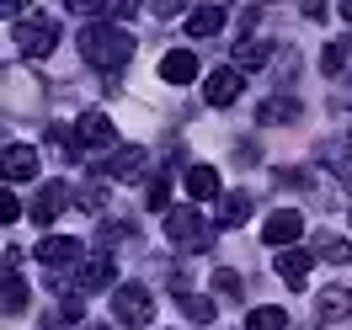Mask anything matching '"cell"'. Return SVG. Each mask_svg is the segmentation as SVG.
Returning a JSON list of instances; mask_svg holds the SVG:
<instances>
[{"label":"cell","mask_w":352,"mask_h":330,"mask_svg":"<svg viewBox=\"0 0 352 330\" xmlns=\"http://www.w3.org/2000/svg\"><path fill=\"white\" fill-rule=\"evenodd\" d=\"M267 59H272V43H267V38H251V43H241L235 48V69H256V64H267Z\"/></svg>","instance_id":"obj_19"},{"label":"cell","mask_w":352,"mask_h":330,"mask_svg":"<svg viewBox=\"0 0 352 330\" xmlns=\"http://www.w3.org/2000/svg\"><path fill=\"white\" fill-rule=\"evenodd\" d=\"M315 320L320 325H336V320H352V287H326L320 298H315Z\"/></svg>","instance_id":"obj_13"},{"label":"cell","mask_w":352,"mask_h":330,"mask_svg":"<svg viewBox=\"0 0 352 330\" xmlns=\"http://www.w3.org/2000/svg\"><path fill=\"white\" fill-rule=\"evenodd\" d=\"M315 256H326L331 266H347V261H352V240H326V235H320Z\"/></svg>","instance_id":"obj_25"},{"label":"cell","mask_w":352,"mask_h":330,"mask_svg":"<svg viewBox=\"0 0 352 330\" xmlns=\"http://www.w3.org/2000/svg\"><path fill=\"white\" fill-rule=\"evenodd\" d=\"M320 69H326V75H352V38H336V43H326V54H320Z\"/></svg>","instance_id":"obj_18"},{"label":"cell","mask_w":352,"mask_h":330,"mask_svg":"<svg viewBox=\"0 0 352 330\" xmlns=\"http://www.w3.org/2000/svg\"><path fill=\"white\" fill-rule=\"evenodd\" d=\"M245 330H288V314L283 309H251V314H245Z\"/></svg>","instance_id":"obj_21"},{"label":"cell","mask_w":352,"mask_h":330,"mask_svg":"<svg viewBox=\"0 0 352 330\" xmlns=\"http://www.w3.org/2000/svg\"><path fill=\"white\" fill-rule=\"evenodd\" d=\"M150 165V154L139 150V144H123V150H112L102 165H96V176H107V181H139V171Z\"/></svg>","instance_id":"obj_4"},{"label":"cell","mask_w":352,"mask_h":330,"mask_svg":"<svg viewBox=\"0 0 352 330\" xmlns=\"http://www.w3.org/2000/svg\"><path fill=\"white\" fill-rule=\"evenodd\" d=\"M299 235H305V213H294V208H278V213L262 224V240L267 245H283V250L299 240Z\"/></svg>","instance_id":"obj_11"},{"label":"cell","mask_w":352,"mask_h":330,"mask_svg":"<svg viewBox=\"0 0 352 330\" xmlns=\"http://www.w3.org/2000/svg\"><path fill=\"white\" fill-rule=\"evenodd\" d=\"M0 219H6V224H16V219H22V202L11 198V192H6V198H0Z\"/></svg>","instance_id":"obj_28"},{"label":"cell","mask_w":352,"mask_h":330,"mask_svg":"<svg viewBox=\"0 0 352 330\" xmlns=\"http://www.w3.org/2000/svg\"><path fill=\"white\" fill-rule=\"evenodd\" d=\"M166 235H171L176 245H208L214 240L198 208H171V213H166Z\"/></svg>","instance_id":"obj_5"},{"label":"cell","mask_w":352,"mask_h":330,"mask_svg":"<svg viewBox=\"0 0 352 330\" xmlns=\"http://www.w3.org/2000/svg\"><path fill=\"white\" fill-rule=\"evenodd\" d=\"M278 277H283L288 287H305V277H309V266H315V250H278Z\"/></svg>","instance_id":"obj_14"},{"label":"cell","mask_w":352,"mask_h":330,"mask_svg":"<svg viewBox=\"0 0 352 330\" xmlns=\"http://www.w3.org/2000/svg\"><path fill=\"white\" fill-rule=\"evenodd\" d=\"M336 11H342V22H352V0H342V5H336Z\"/></svg>","instance_id":"obj_31"},{"label":"cell","mask_w":352,"mask_h":330,"mask_svg":"<svg viewBox=\"0 0 352 330\" xmlns=\"http://www.w3.org/2000/svg\"><path fill=\"white\" fill-rule=\"evenodd\" d=\"M80 208H86V213H102V192H80Z\"/></svg>","instance_id":"obj_29"},{"label":"cell","mask_w":352,"mask_h":330,"mask_svg":"<svg viewBox=\"0 0 352 330\" xmlns=\"http://www.w3.org/2000/svg\"><path fill=\"white\" fill-rule=\"evenodd\" d=\"M38 176V150L32 144H6V181H32Z\"/></svg>","instance_id":"obj_16"},{"label":"cell","mask_w":352,"mask_h":330,"mask_svg":"<svg viewBox=\"0 0 352 330\" xmlns=\"http://www.w3.org/2000/svg\"><path fill=\"white\" fill-rule=\"evenodd\" d=\"M182 314L198 320V325H208V320H214V298H203V293H182Z\"/></svg>","instance_id":"obj_24"},{"label":"cell","mask_w":352,"mask_h":330,"mask_svg":"<svg viewBox=\"0 0 352 330\" xmlns=\"http://www.w3.org/2000/svg\"><path fill=\"white\" fill-rule=\"evenodd\" d=\"M224 22H230L224 5H198V11H187V32H192V38H219Z\"/></svg>","instance_id":"obj_15"},{"label":"cell","mask_w":352,"mask_h":330,"mask_svg":"<svg viewBox=\"0 0 352 330\" xmlns=\"http://www.w3.org/2000/svg\"><path fill=\"white\" fill-rule=\"evenodd\" d=\"M112 272H118L112 250H102V256H86V261L75 266V287H80V293H102V287H112Z\"/></svg>","instance_id":"obj_8"},{"label":"cell","mask_w":352,"mask_h":330,"mask_svg":"<svg viewBox=\"0 0 352 330\" xmlns=\"http://www.w3.org/2000/svg\"><path fill=\"white\" fill-rule=\"evenodd\" d=\"M241 86H245V75L235 64H224L203 80V96H208V107H235V102H241Z\"/></svg>","instance_id":"obj_7"},{"label":"cell","mask_w":352,"mask_h":330,"mask_svg":"<svg viewBox=\"0 0 352 330\" xmlns=\"http://www.w3.org/2000/svg\"><path fill=\"white\" fill-rule=\"evenodd\" d=\"M214 293H224V298H241V293H245L241 272H230V266H219V272H214Z\"/></svg>","instance_id":"obj_26"},{"label":"cell","mask_w":352,"mask_h":330,"mask_svg":"<svg viewBox=\"0 0 352 330\" xmlns=\"http://www.w3.org/2000/svg\"><path fill=\"white\" fill-rule=\"evenodd\" d=\"M336 176H342V181H352V154H342V160H336Z\"/></svg>","instance_id":"obj_30"},{"label":"cell","mask_w":352,"mask_h":330,"mask_svg":"<svg viewBox=\"0 0 352 330\" xmlns=\"http://www.w3.org/2000/svg\"><path fill=\"white\" fill-rule=\"evenodd\" d=\"M86 330H107V325H86Z\"/></svg>","instance_id":"obj_32"},{"label":"cell","mask_w":352,"mask_h":330,"mask_svg":"<svg viewBox=\"0 0 352 330\" xmlns=\"http://www.w3.org/2000/svg\"><path fill=\"white\" fill-rule=\"evenodd\" d=\"M160 80H166V86H192V80H198V54H192V48H171V54L160 59Z\"/></svg>","instance_id":"obj_12"},{"label":"cell","mask_w":352,"mask_h":330,"mask_svg":"<svg viewBox=\"0 0 352 330\" xmlns=\"http://www.w3.org/2000/svg\"><path fill=\"white\" fill-rule=\"evenodd\" d=\"M65 202H69V181H43L27 202V213H32V224H54L65 213Z\"/></svg>","instance_id":"obj_6"},{"label":"cell","mask_w":352,"mask_h":330,"mask_svg":"<svg viewBox=\"0 0 352 330\" xmlns=\"http://www.w3.org/2000/svg\"><path fill=\"white\" fill-rule=\"evenodd\" d=\"M187 192H192V202H214L219 198V171L214 165H187Z\"/></svg>","instance_id":"obj_17"},{"label":"cell","mask_w":352,"mask_h":330,"mask_svg":"<svg viewBox=\"0 0 352 330\" xmlns=\"http://www.w3.org/2000/svg\"><path fill=\"white\" fill-rule=\"evenodd\" d=\"M80 59H86L91 69H123L133 59V38L123 32V27H112V22H91L86 32H80Z\"/></svg>","instance_id":"obj_1"},{"label":"cell","mask_w":352,"mask_h":330,"mask_svg":"<svg viewBox=\"0 0 352 330\" xmlns=\"http://www.w3.org/2000/svg\"><path fill=\"white\" fill-rule=\"evenodd\" d=\"M75 139H80V150H107L112 154V117L107 112H80Z\"/></svg>","instance_id":"obj_10"},{"label":"cell","mask_w":352,"mask_h":330,"mask_svg":"<svg viewBox=\"0 0 352 330\" xmlns=\"http://www.w3.org/2000/svg\"><path fill=\"white\" fill-rule=\"evenodd\" d=\"M245 219H251V198H245V192H230V198L219 202V224L235 229V224H245Z\"/></svg>","instance_id":"obj_20"},{"label":"cell","mask_w":352,"mask_h":330,"mask_svg":"<svg viewBox=\"0 0 352 330\" xmlns=\"http://www.w3.org/2000/svg\"><path fill=\"white\" fill-rule=\"evenodd\" d=\"M80 256H86V245L69 240V235H48V240L38 245V261H43L48 272H59V266H80Z\"/></svg>","instance_id":"obj_9"},{"label":"cell","mask_w":352,"mask_h":330,"mask_svg":"<svg viewBox=\"0 0 352 330\" xmlns=\"http://www.w3.org/2000/svg\"><path fill=\"white\" fill-rule=\"evenodd\" d=\"M16 43H22L27 59H48V54L59 48V22H54L48 11H27L22 27H16Z\"/></svg>","instance_id":"obj_2"},{"label":"cell","mask_w":352,"mask_h":330,"mask_svg":"<svg viewBox=\"0 0 352 330\" xmlns=\"http://www.w3.org/2000/svg\"><path fill=\"white\" fill-rule=\"evenodd\" d=\"M27 283H22V272H6V314H22L27 309Z\"/></svg>","instance_id":"obj_22"},{"label":"cell","mask_w":352,"mask_h":330,"mask_svg":"<svg viewBox=\"0 0 352 330\" xmlns=\"http://www.w3.org/2000/svg\"><path fill=\"white\" fill-rule=\"evenodd\" d=\"M112 314L123 320V325H150L155 320V293L144 283H123V287H112Z\"/></svg>","instance_id":"obj_3"},{"label":"cell","mask_w":352,"mask_h":330,"mask_svg":"<svg viewBox=\"0 0 352 330\" xmlns=\"http://www.w3.org/2000/svg\"><path fill=\"white\" fill-rule=\"evenodd\" d=\"M144 198H150V208H160V213H171V208H166V202H171V181H166V176H155Z\"/></svg>","instance_id":"obj_27"},{"label":"cell","mask_w":352,"mask_h":330,"mask_svg":"<svg viewBox=\"0 0 352 330\" xmlns=\"http://www.w3.org/2000/svg\"><path fill=\"white\" fill-rule=\"evenodd\" d=\"M294 117H299V102H294V96H272L262 107V123H294Z\"/></svg>","instance_id":"obj_23"}]
</instances>
